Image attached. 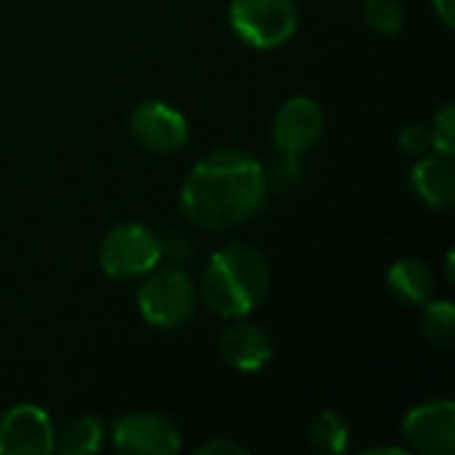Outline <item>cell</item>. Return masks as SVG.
<instances>
[{
	"label": "cell",
	"instance_id": "cell-1",
	"mask_svg": "<svg viewBox=\"0 0 455 455\" xmlns=\"http://www.w3.org/2000/svg\"><path fill=\"white\" fill-rule=\"evenodd\" d=\"M267 195L261 163L237 147H224L205 155L181 184L184 216L211 232L232 229L248 221Z\"/></svg>",
	"mask_w": 455,
	"mask_h": 455
},
{
	"label": "cell",
	"instance_id": "cell-2",
	"mask_svg": "<svg viewBox=\"0 0 455 455\" xmlns=\"http://www.w3.org/2000/svg\"><path fill=\"white\" fill-rule=\"evenodd\" d=\"M272 272L267 256L248 243H232L216 251L203 272V304L221 317L251 315L269 293Z\"/></svg>",
	"mask_w": 455,
	"mask_h": 455
},
{
	"label": "cell",
	"instance_id": "cell-3",
	"mask_svg": "<svg viewBox=\"0 0 455 455\" xmlns=\"http://www.w3.org/2000/svg\"><path fill=\"white\" fill-rule=\"evenodd\" d=\"M136 304L141 317L160 331H171L184 325L197 307V288L192 277L181 269L165 267L152 269L136 293Z\"/></svg>",
	"mask_w": 455,
	"mask_h": 455
},
{
	"label": "cell",
	"instance_id": "cell-4",
	"mask_svg": "<svg viewBox=\"0 0 455 455\" xmlns=\"http://www.w3.org/2000/svg\"><path fill=\"white\" fill-rule=\"evenodd\" d=\"M160 259H163L160 237L139 221H125L112 227L99 248V264L104 275L115 280H133L149 275L160 264Z\"/></svg>",
	"mask_w": 455,
	"mask_h": 455
},
{
	"label": "cell",
	"instance_id": "cell-5",
	"mask_svg": "<svg viewBox=\"0 0 455 455\" xmlns=\"http://www.w3.org/2000/svg\"><path fill=\"white\" fill-rule=\"evenodd\" d=\"M229 24L253 48H280L299 29V5L296 0H232Z\"/></svg>",
	"mask_w": 455,
	"mask_h": 455
},
{
	"label": "cell",
	"instance_id": "cell-6",
	"mask_svg": "<svg viewBox=\"0 0 455 455\" xmlns=\"http://www.w3.org/2000/svg\"><path fill=\"white\" fill-rule=\"evenodd\" d=\"M131 136L139 147H144L152 155H173L179 152L189 139V125L181 109L171 107L168 101H141L128 120Z\"/></svg>",
	"mask_w": 455,
	"mask_h": 455
},
{
	"label": "cell",
	"instance_id": "cell-7",
	"mask_svg": "<svg viewBox=\"0 0 455 455\" xmlns=\"http://www.w3.org/2000/svg\"><path fill=\"white\" fill-rule=\"evenodd\" d=\"M112 440L117 453L128 455H171L181 448L179 427L155 411H139L117 419Z\"/></svg>",
	"mask_w": 455,
	"mask_h": 455
},
{
	"label": "cell",
	"instance_id": "cell-8",
	"mask_svg": "<svg viewBox=\"0 0 455 455\" xmlns=\"http://www.w3.org/2000/svg\"><path fill=\"white\" fill-rule=\"evenodd\" d=\"M325 131V112L309 96L288 99L272 120V141L280 155L296 157L312 149Z\"/></svg>",
	"mask_w": 455,
	"mask_h": 455
},
{
	"label": "cell",
	"instance_id": "cell-9",
	"mask_svg": "<svg viewBox=\"0 0 455 455\" xmlns=\"http://www.w3.org/2000/svg\"><path fill=\"white\" fill-rule=\"evenodd\" d=\"M56 432L48 413L21 403L0 419V455H45L53 451Z\"/></svg>",
	"mask_w": 455,
	"mask_h": 455
},
{
	"label": "cell",
	"instance_id": "cell-10",
	"mask_svg": "<svg viewBox=\"0 0 455 455\" xmlns=\"http://www.w3.org/2000/svg\"><path fill=\"white\" fill-rule=\"evenodd\" d=\"M405 440L421 455H453L455 405L451 400H429L416 405L403 421Z\"/></svg>",
	"mask_w": 455,
	"mask_h": 455
},
{
	"label": "cell",
	"instance_id": "cell-11",
	"mask_svg": "<svg viewBox=\"0 0 455 455\" xmlns=\"http://www.w3.org/2000/svg\"><path fill=\"white\" fill-rule=\"evenodd\" d=\"M219 352L221 357L240 373H259L272 360V339L269 333L256 325L237 317V323L227 325L219 336Z\"/></svg>",
	"mask_w": 455,
	"mask_h": 455
},
{
	"label": "cell",
	"instance_id": "cell-12",
	"mask_svg": "<svg viewBox=\"0 0 455 455\" xmlns=\"http://www.w3.org/2000/svg\"><path fill=\"white\" fill-rule=\"evenodd\" d=\"M411 187L429 208L451 205L455 192V173L451 157H443V155L424 157L421 155L411 171Z\"/></svg>",
	"mask_w": 455,
	"mask_h": 455
},
{
	"label": "cell",
	"instance_id": "cell-13",
	"mask_svg": "<svg viewBox=\"0 0 455 455\" xmlns=\"http://www.w3.org/2000/svg\"><path fill=\"white\" fill-rule=\"evenodd\" d=\"M389 291L411 307H424L435 293V275L421 259H400L387 272Z\"/></svg>",
	"mask_w": 455,
	"mask_h": 455
},
{
	"label": "cell",
	"instance_id": "cell-14",
	"mask_svg": "<svg viewBox=\"0 0 455 455\" xmlns=\"http://www.w3.org/2000/svg\"><path fill=\"white\" fill-rule=\"evenodd\" d=\"M101 443H104L101 421L93 416H77L56 435L53 451L64 455H85L96 453L101 448Z\"/></svg>",
	"mask_w": 455,
	"mask_h": 455
},
{
	"label": "cell",
	"instance_id": "cell-15",
	"mask_svg": "<svg viewBox=\"0 0 455 455\" xmlns=\"http://www.w3.org/2000/svg\"><path fill=\"white\" fill-rule=\"evenodd\" d=\"M309 443H312V448L317 453L323 455L344 453L349 448V427H347V421L336 411H323L312 421Z\"/></svg>",
	"mask_w": 455,
	"mask_h": 455
},
{
	"label": "cell",
	"instance_id": "cell-16",
	"mask_svg": "<svg viewBox=\"0 0 455 455\" xmlns=\"http://www.w3.org/2000/svg\"><path fill=\"white\" fill-rule=\"evenodd\" d=\"M424 336L432 347L453 352L455 347V307L451 301H427L424 304Z\"/></svg>",
	"mask_w": 455,
	"mask_h": 455
},
{
	"label": "cell",
	"instance_id": "cell-17",
	"mask_svg": "<svg viewBox=\"0 0 455 455\" xmlns=\"http://www.w3.org/2000/svg\"><path fill=\"white\" fill-rule=\"evenodd\" d=\"M365 21L379 35H397L405 24V8L400 0H368Z\"/></svg>",
	"mask_w": 455,
	"mask_h": 455
},
{
	"label": "cell",
	"instance_id": "cell-18",
	"mask_svg": "<svg viewBox=\"0 0 455 455\" xmlns=\"http://www.w3.org/2000/svg\"><path fill=\"white\" fill-rule=\"evenodd\" d=\"M429 136H432V147L437 155L443 157H451L455 155V104H445L437 115H435V123L429 128Z\"/></svg>",
	"mask_w": 455,
	"mask_h": 455
},
{
	"label": "cell",
	"instance_id": "cell-19",
	"mask_svg": "<svg viewBox=\"0 0 455 455\" xmlns=\"http://www.w3.org/2000/svg\"><path fill=\"white\" fill-rule=\"evenodd\" d=\"M397 144L400 149L408 155V157H421L432 149V136H429V128L424 125H405L397 136Z\"/></svg>",
	"mask_w": 455,
	"mask_h": 455
},
{
	"label": "cell",
	"instance_id": "cell-20",
	"mask_svg": "<svg viewBox=\"0 0 455 455\" xmlns=\"http://www.w3.org/2000/svg\"><path fill=\"white\" fill-rule=\"evenodd\" d=\"M197 453L200 455H219V453L245 455L248 453V448H245V445H240V443H235V440H211V443H205L203 448H197Z\"/></svg>",
	"mask_w": 455,
	"mask_h": 455
},
{
	"label": "cell",
	"instance_id": "cell-21",
	"mask_svg": "<svg viewBox=\"0 0 455 455\" xmlns=\"http://www.w3.org/2000/svg\"><path fill=\"white\" fill-rule=\"evenodd\" d=\"M437 16L443 19L445 27H453L455 24V0H432Z\"/></svg>",
	"mask_w": 455,
	"mask_h": 455
},
{
	"label": "cell",
	"instance_id": "cell-22",
	"mask_svg": "<svg viewBox=\"0 0 455 455\" xmlns=\"http://www.w3.org/2000/svg\"><path fill=\"white\" fill-rule=\"evenodd\" d=\"M373 453H392V455H405L408 451H403V448H373V451H365L363 455H373Z\"/></svg>",
	"mask_w": 455,
	"mask_h": 455
},
{
	"label": "cell",
	"instance_id": "cell-23",
	"mask_svg": "<svg viewBox=\"0 0 455 455\" xmlns=\"http://www.w3.org/2000/svg\"><path fill=\"white\" fill-rule=\"evenodd\" d=\"M445 267H448V283H453V253H448V261H445Z\"/></svg>",
	"mask_w": 455,
	"mask_h": 455
}]
</instances>
